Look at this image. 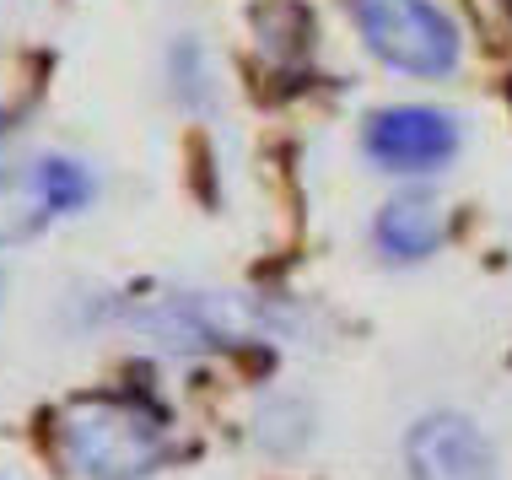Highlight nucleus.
Returning <instances> with one entry per match:
<instances>
[{
    "instance_id": "f257e3e1",
    "label": "nucleus",
    "mask_w": 512,
    "mask_h": 480,
    "mask_svg": "<svg viewBox=\"0 0 512 480\" xmlns=\"http://www.w3.org/2000/svg\"><path fill=\"white\" fill-rule=\"evenodd\" d=\"M54 443L81 480H151L173 454V427L146 394L92 389L60 405Z\"/></svg>"
},
{
    "instance_id": "f03ea898",
    "label": "nucleus",
    "mask_w": 512,
    "mask_h": 480,
    "mask_svg": "<svg viewBox=\"0 0 512 480\" xmlns=\"http://www.w3.org/2000/svg\"><path fill=\"white\" fill-rule=\"evenodd\" d=\"M351 22L394 76L448 81L464 65V27L437 0H351Z\"/></svg>"
},
{
    "instance_id": "7ed1b4c3",
    "label": "nucleus",
    "mask_w": 512,
    "mask_h": 480,
    "mask_svg": "<svg viewBox=\"0 0 512 480\" xmlns=\"http://www.w3.org/2000/svg\"><path fill=\"white\" fill-rule=\"evenodd\" d=\"M459 146V119L432 103H389L362 125L367 162L394 178H432L459 157Z\"/></svg>"
},
{
    "instance_id": "20e7f679",
    "label": "nucleus",
    "mask_w": 512,
    "mask_h": 480,
    "mask_svg": "<svg viewBox=\"0 0 512 480\" xmlns=\"http://www.w3.org/2000/svg\"><path fill=\"white\" fill-rule=\"evenodd\" d=\"M135 340L168 351V356H211V351H232L243 340V319L238 303L227 297H195V292H168L135 303L130 313Z\"/></svg>"
},
{
    "instance_id": "39448f33",
    "label": "nucleus",
    "mask_w": 512,
    "mask_h": 480,
    "mask_svg": "<svg viewBox=\"0 0 512 480\" xmlns=\"http://www.w3.org/2000/svg\"><path fill=\"white\" fill-rule=\"evenodd\" d=\"M410 480H502L491 437L459 410H432L405 432Z\"/></svg>"
},
{
    "instance_id": "423d86ee",
    "label": "nucleus",
    "mask_w": 512,
    "mask_h": 480,
    "mask_svg": "<svg viewBox=\"0 0 512 480\" xmlns=\"http://www.w3.org/2000/svg\"><path fill=\"white\" fill-rule=\"evenodd\" d=\"M442 243H448V211L432 189H405L378 211L372 222V249H378L389 265H421L432 259Z\"/></svg>"
},
{
    "instance_id": "0eeeda50",
    "label": "nucleus",
    "mask_w": 512,
    "mask_h": 480,
    "mask_svg": "<svg viewBox=\"0 0 512 480\" xmlns=\"http://www.w3.org/2000/svg\"><path fill=\"white\" fill-rule=\"evenodd\" d=\"M49 222L44 184H38V162L17 168L11 157V119L0 114V238H27Z\"/></svg>"
},
{
    "instance_id": "6e6552de",
    "label": "nucleus",
    "mask_w": 512,
    "mask_h": 480,
    "mask_svg": "<svg viewBox=\"0 0 512 480\" xmlns=\"http://www.w3.org/2000/svg\"><path fill=\"white\" fill-rule=\"evenodd\" d=\"M173 81H178V92H184L189 103H205V87H211V71H205V54L189 44H178L173 49Z\"/></svg>"
},
{
    "instance_id": "1a4fd4ad",
    "label": "nucleus",
    "mask_w": 512,
    "mask_h": 480,
    "mask_svg": "<svg viewBox=\"0 0 512 480\" xmlns=\"http://www.w3.org/2000/svg\"><path fill=\"white\" fill-rule=\"evenodd\" d=\"M502 6H507V17H512V0H502Z\"/></svg>"
}]
</instances>
